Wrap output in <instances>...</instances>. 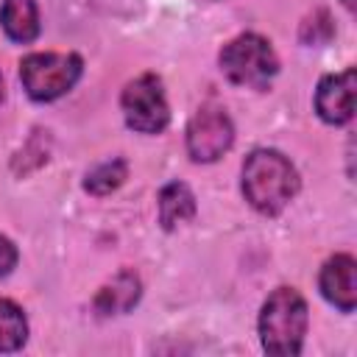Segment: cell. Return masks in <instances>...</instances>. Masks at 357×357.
I'll return each mask as SVG.
<instances>
[{
    "label": "cell",
    "mask_w": 357,
    "mask_h": 357,
    "mask_svg": "<svg viewBox=\"0 0 357 357\" xmlns=\"http://www.w3.org/2000/svg\"><path fill=\"white\" fill-rule=\"evenodd\" d=\"M298 192L293 162L271 148H257L243 162V195L262 215H279Z\"/></svg>",
    "instance_id": "obj_1"
},
{
    "label": "cell",
    "mask_w": 357,
    "mask_h": 357,
    "mask_svg": "<svg viewBox=\"0 0 357 357\" xmlns=\"http://www.w3.org/2000/svg\"><path fill=\"white\" fill-rule=\"evenodd\" d=\"M307 335V301L296 287H276L259 312V340L268 354L296 357Z\"/></svg>",
    "instance_id": "obj_2"
},
{
    "label": "cell",
    "mask_w": 357,
    "mask_h": 357,
    "mask_svg": "<svg viewBox=\"0 0 357 357\" xmlns=\"http://www.w3.org/2000/svg\"><path fill=\"white\" fill-rule=\"evenodd\" d=\"M223 75L237 86H254L265 89L271 78L279 73V59L271 47V42L259 33H240L231 42L223 45L220 56Z\"/></svg>",
    "instance_id": "obj_3"
},
{
    "label": "cell",
    "mask_w": 357,
    "mask_h": 357,
    "mask_svg": "<svg viewBox=\"0 0 357 357\" xmlns=\"http://www.w3.org/2000/svg\"><path fill=\"white\" fill-rule=\"evenodd\" d=\"M84 73L78 53H31L20 61V81L31 100L47 103L67 95Z\"/></svg>",
    "instance_id": "obj_4"
},
{
    "label": "cell",
    "mask_w": 357,
    "mask_h": 357,
    "mask_svg": "<svg viewBox=\"0 0 357 357\" xmlns=\"http://www.w3.org/2000/svg\"><path fill=\"white\" fill-rule=\"evenodd\" d=\"M120 106L128 128L139 134H162L170 123V109L165 100L162 78L156 73H142L126 84L120 95Z\"/></svg>",
    "instance_id": "obj_5"
},
{
    "label": "cell",
    "mask_w": 357,
    "mask_h": 357,
    "mask_svg": "<svg viewBox=\"0 0 357 357\" xmlns=\"http://www.w3.org/2000/svg\"><path fill=\"white\" fill-rule=\"evenodd\" d=\"M234 142V126L223 106L204 103L187 126V153L192 162H215Z\"/></svg>",
    "instance_id": "obj_6"
},
{
    "label": "cell",
    "mask_w": 357,
    "mask_h": 357,
    "mask_svg": "<svg viewBox=\"0 0 357 357\" xmlns=\"http://www.w3.org/2000/svg\"><path fill=\"white\" fill-rule=\"evenodd\" d=\"M315 112L324 123L343 126L354 114V67L343 73L324 75L315 92Z\"/></svg>",
    "instance_id": "obj_7"
},
{
    "label": "cell",
    "mask_w": 357,
    "mask_h": 357,
    "mask_svg": "<svg viewBox=\"0 0 357 357\" xmlns=\"http://www.w3.org/2000/svg\"><path fill=\"white\" fill-rule=\"evenodd\" d=\"M321 293L340 312H351L357 307V262L351 254H335L324 262L318 276Z\"/></svg>",
    "instance_id": "obj_8"
},
{
    "label": "cell",
    "mask_w": 357,
    "mask_h": 357,
    "mask_svg": "<svg viewBox=\"0 0 357 357\" xmlns=\"http://www.w3.org/2000/svg\"><path fill=\"white\" fill-rule=\"evenodd\" d=\"M142 296V282L139 276L131 271V268H123L117 271L92 298V310L100 315V318H109V315H123L128 310L137 307Z\"/></svg>",
    "instance_id": "obj_9"
},
{
    "label": "cell",
    "mask_w": 357,
    "mask_h": 357,
    "mask_svg": "<svg viewBox=\"0 0 357 357\" xmlns=\"http://www.w3.org/2000/svg\"><path fill=\"white\" fill-rule=\"evenodd\" d=\"M0 25L11 42L28 45L39 36V11L36 0H3Z\"/></svg>",
    "instance_id": "obj_10"
},
{
    "label": "cell",
    "mask_w": 357,
    "mask_h": 357,
    "mask_svg": "<svg viewBox=\"0 0 357 357\" xmlns=\"http://www.w3.org/2000/svg\"><path fill=\"white\" fill-rule=\"evenodd\" d=\"M195 218V195L184 181H170L159 192V223L173 231L176 226Z\"/></svg>",
    "instance_id": "obj_11"
},
{
    "label": "cell",
    "mask_w": 357,
    "mask_h": 357,
    "mask_svg": "<svg viewBox=\"0 0 357 357\" xmlns=\"http://www.w3.org/2000/svg\"><path fill=\"white\" fill-rule=\"evenodd\" d=\"M28 340V321L11 298H0V351H17Z\"/></svg>",
    "instance_id": "obj_12"
},
{
    "label": "cell",
    "mask_w": 357,
    "mask_h": 357,
    "mask_svg": "<svg viewBox=\"0 0 357 357\" xmlns=\"http://www.w3.org/2000/svg\"><path fill=\"white\" fill-rule=\"evenodd\" d=\"M128 176V165L126 159H109V162H100L98 167H92L84 178V190L89 195H109L114 192Z\"/></svg>",
    "instance_id": "obj_13"
},
{
    "label": "cell",
    "mask_w": 357,
    "mask_h": 357,
    "mask_svg": "<svg viewBox=\"0 0 357 357\" xmlns=\"http://www.w3.org/2000/svg\"><path fill=\"white\" fill-rule=\"evenodd\" d=\"M47 153H50V137H47V131L36 128V131L25 139V145L20 148V153L14 156L11 170H14L17 176H28L31 170H36V167H42V165L47 162Z\"/></svg>",
    "instance_id": "obj_14"
},
{
    "label": "cell",
    "mask_w": 357,
    "mask_h": 357,
    "mask_svg": "<svg viewBox=\"0 0 357 357\" xmlns=\"http://www.w3.org/2000/svg\"><path fill=\"white\" fill-rule=\"evenodd\" d=\"M332 36H335V22H332L326 8H315L301 22V31H298V39L304 45H326Z\"/></svg>",
    "instance_id": "obj_15"
},
{
    "label": "cell",
    "mask_w": 357,
    "mask_h": 357,
    "mask_svg": "<svg viewBox=\"0 0 357 357\" xmlns=\"http://www.w3.org/2000/svg\"><path fill=\"white\" fill-rule=\"evenodd\" d=\"M17 259H20L17 245H14V243H11L6 234H0V279H3V276H8V273L14 271Z\"/></svg>",
    "instance_id": "obj_16"
},
{
    "label": "cell",
    "mask_w": 357,
    "mask_h": 357,
    "mask_svg": "<svg viewBox=\"0 0 357 357\" xmlns=\"http://www.w3.org/2000/svg\"><path fill=\"white\" fill-rule=\"evenodd\" d=\"M343 6H346V8H354V0H343Z\"/></svg>",
    "instance_id": "obj_17"
},
{
    "label": "cell",
    "mask_w": 357,
    "mask_h": 357,
    "mask_svg": "<svg viewBox=\"0 0 357 357\" xmlns=\"http://www.w3.org/2000/svg\"><path fill=\"white\" fill-rule=\"evenodd\" d=\"M0 100H3V75H0Z\"/></svg>",
    "instance_id": "obj_18"
}]
</instances>
